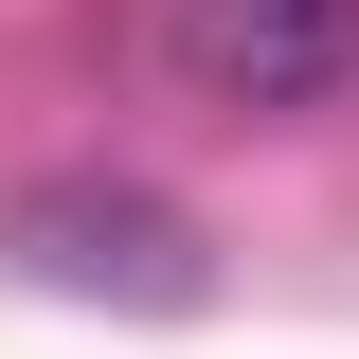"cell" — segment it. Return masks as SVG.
<instances>
[{
  "label": "cell",
  "mask_w": 359,
  "mask_h": 359,
  "mask_svg": "<svg viewBox=\"0 0 359 359\" xmlns=\"http://www.w3.org/2000/svg\"><path fill=\"white\" fill-rule=\"evenodd\" d=\"M0 252L36 269V287H72V306H198V287H216L198 216H162L144 180H36V198L0 216Z\"/></svg>",
  "instance_id": "6da1fadb"
},
{
  "label": "cell",
  "mask_w": 359,
  "mask_h": 359,
  "mask_svg": "<svg viewBox=\"0 0 359 359\" xmlns=\"http://www.w3.org/2000/svg\"><path fill=\"white\" fill-rule=\"evenodd\" d=\"M162 36H180V72L216 108H269V126L359 90V0H180Z\"/></svg>",
  "instance_id": "7a4b0ae2"
}]
</instances>
